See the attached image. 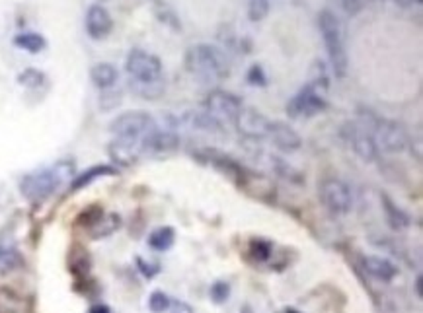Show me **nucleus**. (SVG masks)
Masks as SVG:
<instances>
[{"mask_svg":"<svg viewBox=\"0 0 423 313\" xmlns=\"http://www.w3.org/2000/svg\"><path fill=\"white\" fill-rule=\"evenodd\" d=\"M186 70L201 80H222L230 74V61L222 49L199 43L187 49Z\"/></svg>","mask_w":423,"mask_h":313,"instance_id":"obj_1","label":"nucleus"},{"mask_svg":"<svg viewBox=\"0 0 423 313\" xmlns=\"http://www.w3.org/2000/svg\"><path fill=\"white\" fill-rule=\"evenodd\" d=\"M318 25L324 37L326 49H328V56L334 68L335 78H345L347 74V53H345V41H343V25L340 18L335 16L330 10H322L318 16Z\"/></svg>","mask_w":423,"mask_h":313,"instance_id":"obj_2","label":"nucleus"},{"mask_svg":"<svg viewBox=\"0 0 423 313\" xmlns=\"http://www.w3.org/2000/svg\"><path fill=\"white\" fill-rule=\"evenodd\" d=\"M156 127L155 119L145 111H127L115 117L109 125V130L117 138H131V140H143L148 133Z\"/></svg>","mask_w":423,"mask_h":313,"instance_id":"obj_3","label":"nucleus"},{"mask_svg":"<svg viewBox=\"0 0 423 313\" xmlns=\"http://www.w3.org/2000/svg\"><path fill=\"white\" fill-rule=\"evenodd\" d=\"M61 181H63V173L59 171V168L43 169V171H37V173L25 176L22 179V183H20V189H22V195L28 201H45L49 195L57 191Z\"/></svg>","mask_w":423,"mask_h":313,"instance_id":"obj_4","label":"nucleus"},{"mask_svg":"<svg viewBox=\"0 0 423 313\" xmlns=\"http://www.w3.org/2000/svg\"><path fill=\"white\" fill-rule=\"evenodd\" d=\"M125 70H127V74L131 76V80H162V63H160V59L150 55L147 51H143V49H133L129 55H127Z\"/></svg>","mask_w":423,"mask_h":313,"instance_id":"obj_5","label":"nucleus"},{"mask_svg":"<svg viewBox=\"0 0 423 313\" xmlns=\"http://www.w3.org/2000/svg\"><path fill=\"white\" fill-rule=\"evenodd\" d=\"M326 109H328V102L324 94L312 88L310 84L299 90V94L291 97V102L287 104V113L293 119H310L318 113H324Z\"/></svg>","mask_w":423,"mask_h":313,"instance_id":"obj_6","label":"nucleus"},{"mask_svg":"<svg viewBox=\"0 0 423 313\" xmlns=\"http://www.w3.org/2000/svg\"><path fill=\"white\" fill-rule=\"evenodd\" d=\"M242 107L244 105L240 102V97L230 94V92H222V90H215L205 99V111L213 115L219 123H222V121L234 123L238 113L242 111Z\"/></svg>","mask_w":423,"mask_h":313,"instance_id":"obj_7","label":"nucleus"},{"mask_svg":"<svg viewBox=\"0 0 423 313\" xmlns=\"http://www.w3.org/2000/svg\"><path fill=\"white\" fill-rule=\"evenodd\" d=\"M320 199L335 214H347L353 207V197L347 185L342 179H324L320 185Z\"/></svg>","mask_w":423,"mask_h":313,"instance_id":"obj_8","label":"nucleus"},{"mask_svg":"<svg viewBox=\"0 0 423 313\" xmlns=\"http://www.w3.org/2000/svg\"><path fill=\"white\" fill-rule=\"evenodd\" d=\"M342 135L350 142L353 152L357 154L361 160L373 161L379 156V146L374 142L373 135H369L357 123H345L342 129Z\"/></svg>","mask_w":423,"mask_h":313,"instance_id":"obj_9","label":"nucleus"},{"mask_svg":"<svg viewBox=\"0 0 423 313\" xmlns=\"http://www.w3.org/2000/svg\"><path fill=\"white\" fill-rule=\"evenodd\" d=\"M373 138L374 142H379L386 152L392 154L402 152L407 146L406 130H404V127H402L400 123H396V121H379V125H376V129H374L373 133Z\"/></svg>","mask_w":423,"mask_h":313,"instance_id":"obj_10","label":"nucleus"},{"mask_svg":"<svg viewBox=\"0 0 423 313\" xmlns=\"http://www.w3.org/2000/svg\"><path fill=\"white\" fill-rule=\"evenodd\" d=\"M141 150L155 156H168L179 150V137L170 130H153L141 140Z\"/></svg>","mask_w":423,"mask_h":313,"instance_id":"obj_11","label":"nucleus"},{"mask_svg":"<svg viewBox=\"0 0 423 313\" xmlns=\"http://www.w3.org/2000/svg\"><path fill=\"white\" fill-rule=\"evenodd\" d=\"M269 123H271V121H268L261 113H258L256 109H250V107H242V111L238 113L237 121H234L238 130L248 138L268 137Z\"/></svg>","mask_w":423,"mask_h":313,"instance_id":"obj_12","label":"nucleus"},{"mask_svg":"<svg viewBox=\"0 0 423 313\" xmlns=\"http://www.w3.org/2000/svg\"><path fill=\"white\" fill-rule=\"evenodd\" d=\"M86 33H88L92 39H106L107 35L114 30V20L112 14L107 12L102 4H94L90 6L86 12Z\"/></svg>","mask_w":423,"mask_h":313,"instance_id":"obj_13","label":"nucleus"},{"mask_svg":"<svg viewBox=\"0 0 423 313\" xmlns=\"http://www.w3.org/2000/svg\"><path fill=\"white\" fill-rule=\"evenodd\" d=\"M268 137L273 140V145L283 150V152H294L302 146V140L299 137V133L289 127L287 123H281V121H275V123H269V130Z\"/></svg>","mask_w":423,"mask_h":313,"instance_id":"obj_14","label":"nucleus"},{"mask_svg":"<svg viewBox=\"0 0 423 313\" xmlns=\"http://www.w3.org/2000/svg\"><path fill=\"white\" fill-rule=\"evenodd\" d=\"M141 150V140H131V138H115L109 145V156L121 166H131L137 160Z\"/></svg>","mask_w":423,"mask_h":313,"instance_id":"obj_15","label":"nucleus"},{"mask_svg":"<svg viewBox=\"0 0 423 313\" xmlns=\"http://www.w3.org/2000/svg\"><path fill=\"white\" fill-rule=\"evenodd\" d=\"M363 269H365L367 274H371L373 278L383 282H391L392 278L398 276V266L394 265L392 261L384 257H374V255H369V257L363 259Z\"/></svg>","mask_w":423,"mask_h":313,"instance_id":"obj_16","label":"nucleus"},{"mask_svg":"<svg viewBox=\"0 0 423 313\" xmlns=\"http://www.w3.org/2000/svg\"><path fill=\"white\" fill-rule=\"evenodd\" d=\"M201 158H207L209 164H213L215 168L222 169L228 176H244V173H242V168L238 166L237 161L232 160L228 154L217 150V148H205V150H201Z\"/></svg>","mask_w":423,"mask_h":313,"instance_id":"obj_17","label":"nucleus"},{"mask_svg":"<svg viewBox=\"0 0 423 313\" xmlns=\"http://www.w3.org/2000/svg\"><path fill=\"white\" fill-rule=\"evenodd\" d=\"M90 78L94 82V86L100 90H109L114 88L117 80H119V73L114 65L109 63H98V65L92 66L90 70Z\"/></svg>","mask_w":423,"mask_h":313,"instance_id":"obj_18","label":"nucleus"},{"mask_svg":"<svg viewBox=\"0 0 423 313\" xmlns=\"http://www.w3.org/2000/svg\"><path fill=\"white\" fill-rule=\"evenodd\" d=\"M153 12L158 18V22L168 25L174 32H181V22H179L178 14H176V10L172 8L166 0H153Z\"/></svg>","mask_w":423,"mask_h":313,"instance_id":"obj_19","label":"nucleus"},{"mask_svg":"<svg viewBox=\"0 0 423 313\" xmlns=\"http://www.w3.org/2000/svg\"><path fill=\"white\" fill-rule=\"evenodd\" d=\"M14 45L20 49H24L28 53H41L43 49L47 47V41L43 35L35 32H24V33H18L16 37H14Z\"/></svg>","mask_w":423,"mask_h":313,"instance_id":"obj_20","label":"nucleus"},{"mask_svg":"<svg viewBox=\"0 0 423 313\" xmlns=\"http://www.w3.org/2000/svg\"><path fill=\"white\" fill-rule=\"evenodd\" d=\"M129 88L137 94V96L145 97V99H158V97L162 96L164 90H166V84L162 80H156V82H137V80H131L129 82Z\"/></svg>","mask_w":423,"mask_h":313,"instance_id":"obj_21","label":"nucleus"},{"mask_svg":"<svg viewBox=\"0 0 423 313\" xmlns=\"http://www.w3.org/2000/svg\"><path fill=\"white\" fill-rule=\"evenodd\" d=\"M115 169L109 168V166H98V168H90L88 171H84V173H81V176L76 177L73 181V189L74 191H78V189H82L84 185L92 183L94 179H98V177L102 176H114Z\"/></svg>","mask_w":423,"mask_h":313,"instance_id":"obj_22","label":"nucleus"},{"mask_svg":"<svg viewBox=\"0 0 423 313\" xmlns=\"http://www.w3.org/2000/svg\"><path fill=\"white\" fill-rule=\"evenodd\" d=\"M148 245L156 251H166L174 245V230L172 228H158L150 233Z\"/></svg>","mask_w":423,"mask_h":313,"instance_id":"obj_23","label":"nucleus"},{"mask_svg":"<svg viewBox=\"0 0 423 313\" xmlns=\"http://www.w3.org/2000/svg\"><path fill=\"white\" fill-rule=\"evenodd\" d=\"M383 202L384 210H386V218H388L392 228H404V226H407L406 214H404L398 207H394V202H392L386 195H383Z\"/></svg>","mask_w":423,"mask_h":313,"instance_id":"obj_24","label":"nucleus"},{"mask_svg":"<svg viewBox=\"0 0 423 313\" xmlns=\"http://www.w3.org/2000/svg\"><path fill=\"white\" fill-rule=\"evenodd\" d=\"M309 84L312 88H316L318 92H322V94L328 90V74H326V66L322 61H316L314 66H312Z\"/></svg>","mask_w":423,"mask_h":313,"instance_id":"obj_25","label":"nucleus"},{"mask_svg":"<svg viewBox=\"0 0 423 313\" xmlns=\"http://www.w3.org/2000/svg\"><path fill=\"white\" fill-rule=\"evenodd\" d=\"M18 82L25 88H40V86L45 84V74L37 70V68H28L24 73H20Z\"/></svg>","mask_w":423,"mask_h":313,"instance_id":"obj_26","label":"nucleus"},{"mask_svg":"<svg viewBox=\"0 0 423 313\" xmlns=\"http://www.w3.org/2000/svg\"><path fill=\"white\" fill-rule=\"evenodd\" d=\"M269 2L268 0H250L248 4V16L252 22H261L263 18L268 16Z\"/></svg>","mask_w":423,"mask_h":313,"instance_id":"obj_27","label":"nucleus"},{"mask_svg":"<svg viewBox=\"0 0 423 313\" xmlns=\"http://www.w3.org/2000/svg\"><path fill=\"white\" fill-rule=\"evenodd\" d=\"M379 2H383V0H342V6L350 16H357L359 12H363L367 6H373Z\"/></svg>","mask_w":423,"mask_h":313,"instance_id":"obj_28","label":"nucleus"},{"mask_svg":"<svg viewBox=\"0 0 423 313\" xmlns=\"http://www.w3.org/2000/svg\"><path fill=\"white\" fill-rule=\"evenodd\" d=\"M170 297L166 296L164 292H153L150 294V300H148V307H150V312L153 313H164L168 307H170Z\"/></svg>","mask_w":423,"mask_h":313,"instance_id":"obj_29","label":"nucleus"},{"mask_svg":"<svg viewBox=\"0 0 423 313\" xmlns=\"http://www.w3.org/2000/svg\"><path fill=\"white\" fill-rule=\"evenodd\" d=\"M246 80L250 86H266L268 84V76L263 73V68L260 65H252L250 66V70L246 73Z\"/></svg>","mask_w":423,"mask_h":313,"instance_id":"obj_30","label":"nucleus"},{"mask_svg":"<svg viewBox=\"0 0 423 313\" xmlns=\"http://www.w3.org/2000/svg\"><path fill=\"white\" fill-rule=\"evenodd\" d=\"M228 296H230V286L227 282H215L211 286V297L215 304H222L227 302Z\"/></svg>","mask_w":423,"mask_h":313,"instance_id":"obj_31","label":"nucleus"},{"mask_svg":"<svg viewBox=\"0 0 423 313\" xmlns=\"http://www.w3.org/2000/svg\"><path fill=\"white\" fill-rule=\"evenodd\" d=\"M18 263H20V257H18L14 251H8V249H0V271H8V269H14Z\"/></svg>","mask_w":423,"mask_h":313,"instance_id":"obj_32","label":"nucleus"},{"mask_svg":"<svg viewBox=\"0 0 423 313\" xmlns=\"http://www.w3.org/2000/svg\"><path fill=\"white\" fill-rule=\"evenodd\" d=\"M252 255L258 261H266V259L271 255V245L266 243V241H252Z\"/></svg>","mask_w":423,"mask_h":313,"instance_id":"obj_33","label":"nucleus"},{"mask_svg":"<svg viewBox=\"0 0 423 313\" xmlns=\"http://www.w3.org/2000/svg\"><path fill=\"white\" fill-rule=\"evenodd\" d=\"M172 305V312L174 313H193V307L186 302H174Z\"/></svg>","mask_w":423,"mask_h":313,"instance_id":"obj_34","label":"nucleus"},{"mask_svg":"<svg viewBox=\"0 0 423 313\" xmlns=\"http://www.w3.org/2000/svg\"><path fill=\"white\" fill-rule=\"evenodd\" d=\"M90 313H109L106 305H96V307H92V312Z\"/></svg>","mask_w":423,"mask_h":313,"instance_id":"obj_35","label":"nucleus"},{"mask_svg":"<svg viewBox=\"0 0 423 313\" xmlns=\"http://www.w3.org/2000/svg\"><path fill=\"white\" fill-rule=\"evenodd\" d=\"M396 4H400V6H410L412 0H396Z\"/></svg>","mask_w":423,"mask_h":313,"instance_id":"obj_36","label":"nucleus"},{"mask_svg":"<svg viewBox=\"0 0 423 313\" xmlns=\"http://www.w3.org/2000/svg\"><path fill=\"white\" fill-rule=\"evenodd\" d=\"M281 313H299V312H297V309H291V307H289V309H283V312H281Z\"/></svg>","mask_w":423,"mask_h":313,"instance_id":"obj_37","label":"nucleus"},{"mask_svg":"<svg viewBox=\"0 0 423 313\" xmlns=\"http://www.w3.org/2000/svg\"><path fill=\"white\" fill-rule=\"evenodd\" d=\"M412 2H415V4H422V0H412Z\"/></svg>","mask_w":423,"mask_h":313,"instance_id":"obj_38","label":"nucleus"}]
</instances>
